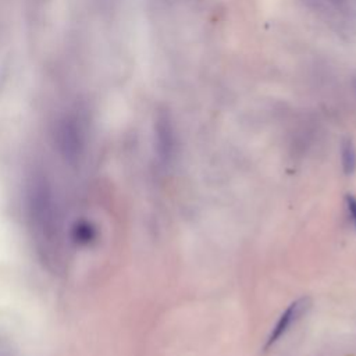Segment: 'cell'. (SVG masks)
<instances>
[{
	"instance_id": "cell-5",
	"label": "cell",
	"mask_w": 356,
	"mask_h": 356,
	"mask_svg": "<svg viewBox=\"0 0 356 356\" xmlns=\"http://www.w3.org/2000/svg\"><path fill=\"white\" fill-rule=\"evenodd\" d=\"M345 206H346V211L348 216L352 221V225L356 228V196L353 195H346L345 196Z\"/></svg>"
},
{
	"instance_id": "cell-2",
	"label": "cell",
	"mask_w": 356,
	"mask_h": 356,
	"mask_svg": "<svg viewBox=\"0 0 356 356\" xmlns=\"http://www.w3.org/2000/svg\"><path fill=\"white\" fill-rule=\"evenodd\" d=\"M309 307H310L309 298L303 296V298H299L295 302H292L284 310V313L280 316L278 321L273 327V330L267 338V342H266V349L270 348L271 345H274L280 338H282L288 332V330L293 325V323H296Z\"/></svg>"
},
{
	"instance_id": "cell-3",
	"label": "cell",
	"mask_w": 356,
	"mask_h": 356,
	"mask_svg": "<svg viewBox=\"0 0 356 356\" xmlns=\"http://www.w3.org/2000/svg\"><path fill=\"white\" fill-rule=\"evenodd\" d=\"M157 154L163 163H170L175 152V134L167 111H160L156 120Z\"/></svg>"
},
{
	"instance_id": "cell-4",
	"label": "cell",
	"mask_w": 356,
	"mask_h": 356,
	"mask_svg": "<svg viewBox=\"0 0 356 356\" xmlns=\"http://www.w3.org/2000/svg\"><path fill=\"white\" fill-rule=\"evenodd\" d=\"M341 164L342 171L346 175H352L356 171V145L350 138H345L341 143Z\"/></svg>"
},
{
	"instance_id": "cell-6",
	"label": "cell",
	"mask_w": 356,
	"mask_h": 356,
	"mask_svg": "<svg viewBox=\"0 0 356 356\" xmlns=\"http://www.w3.org/2000/svg\"><path fill=\"white\" fill-rule=\"evenodd\" d=\"M0 356H8V353L6 352V349L0 345Z\"/></svg>"
},
{
	"instance_id": "cell-1",
	"label": "cell",
	"mask_w": 356,
	"mask_h": 356,
	"mask_svg": "<svg viewBox=\"0 0 356 356\" xmlns=\"http://www.w3.org/2000/svg\"><path fill=\"white\" fill-rule=\"evenodd\" d=\"M56 143L60 154L68 164L78 163L83 152V136L74 120L64 118L57 125Z\"/></svg>"
}]
</instances>
